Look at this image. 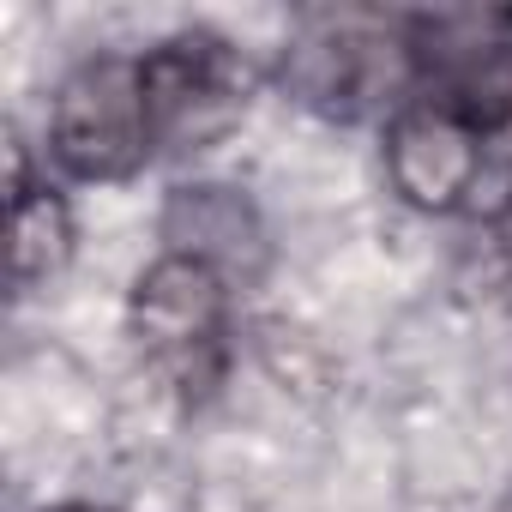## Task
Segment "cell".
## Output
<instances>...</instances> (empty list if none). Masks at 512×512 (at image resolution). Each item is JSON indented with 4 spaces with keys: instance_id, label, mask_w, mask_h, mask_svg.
I'll return each instance as SVG.
<instances>
[{
    "instance_id": "obj_8",
    "label": "cell",
    "mask_w": 512,
    "mask_h": 512,
    "mask_svg": "<svg viewBox=\"0 0 512 512\" xmlns=\"http://www.w3.org/2000/svg\"><path fill=\"white\" fill-rule=\"evenodd\" d=\"M494 247H500V266L512 272V205L494 211Z\"/></svg>"
},
{
    "instance_id": "obj_4",
    "label": "cell",
    "mask_w": 512,
    "mask_h": 512,
    "mask_svg": "<svg viewBox=\"0 0 512 512\" xmlns=\"http://www.w3.org/2000/svg\"><path fill=\"white\" fill-rule=\"evenodd\" d=\"M157 151L145 67L133 55L79 61L49 103V157L79 181H127Z\"/></svg>"
},
{
    "instance_id": "obj_3",
    "label": "cell",
    "mask_w": 512,
    "mask_h": 512,
    "mask_svg": "<svg viewBox=\"0 0 512 512\" xmlns=\"http://www.w3.org/2000/svg\"><path fill=\"white\" fill-rule=\"evenodd\" d=\"M127 332L163 386L187 404L211 398L229 368V278L193 253H163L133 284Z\"/></svg>"
},
{
    "instance_id": "obj_7",
    "label": "cell",
    "mask_w": 512,
    "mask_h": 512,
    "mask_svg": "<svg viewBox=\"0 0 512 512\" xmlns=\"http://www.w3.org/2000/svg\"><path fill=\"white\" fill-rule=\"evenodd\" d=\"M7 205H13V247H7V260H13V290L25 296V290L49 284L73 260V217H67L55 187H37L25 175V151L19 145H13V193H7Z\"/></svg>"
},
{
    "instance_id": "obj_2",
    "label": "cell",
    "mask_w": 512,
    "mask_h": 512,
    "mask_svg": "<svg viewBox=\"0 0 512 512\" xmlns=\"http://www.w3.org/2000/svg\"><path fill=\"white\" fill-rule=\"evenodd\" d=\"M284 85L332 115V121H356L374 109H404V97L416 91V43H410V19L398 13H308L296 25V43L284 55Z\"/></svg>"
},
{
    "instance_id": "obj_9",
    "label": "cell",
    "mask_w": 512,
    "mask_h": 512,
    "mask_svg": "<svg viewBox=\"0 0 512 512\" xmlns=\"http://www.w3.org/2000/svg\"><path fill=\"white\" fill-rule=\"evenodd\" d=\"M73 512H91V506H73Z\"/></svg>"
},
{
    "instance_id": "obj_5",
    "label": "cell",
    "mask_w": 512,
    "mask_h": 512,
    "mask_svg": "<svg viewBox=\"0 0 512 512\" xmlns=\"http://www.w3.org/2000/svg\"><path fill=\"white\" fill-rule=\"evenodd\" d=\"M139 67H145V103H151L157 145H175V151L187 145L199 151L205 139H217L247 109V91H253L241 49L211 31H181L157 43L151 55H139Z\"/></svg>"
},
{
    "instance_id": "obj_1",
    "label": "cell",
    "mask_w": 512,
    "mask_h": 512,
    "mask_svg": "<svg viewBox=\"0 0 512 512\" xmlns=\"http://www.w3.org/2000/svg\"><path fill=\"white\" fill-rule=\"evenodd\" d=\"M416 91L446 103L494 169V199L512 205V7L416 13Z\"/></svg>"
},
{
    "instance_id": "obj_6",
    "label": "cell",
    "mask_w": 512,
    "mask_h": 512,
    "mask_svg": "<svg viewBox=\"0 0 512 512\" xmlns=\"http://www.w3.org/2000/svg\"><path fill=\"white\" fill-rule=\"evenodd\" d=\"M169 253H193V260L229 272V266H260V223H253L247 199L229 187H181L163 217Z\"/></svg>"
}]
</instances>
